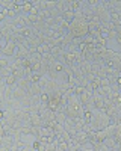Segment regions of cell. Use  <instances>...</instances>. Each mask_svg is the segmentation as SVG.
I'll return each instance as SVG.
<instances>
[{"instance_id": "cell-9", "label": "cell", "mask_w": 121, "mask_h": 151, "mask_svg": "<svg viewBox=\"0 0 121 151\" xmlns=\"http://www.w3.org/2000/svg\"><path fill=\"white\" fill-rule=\"evenodd\" d=\"M40 103H42V104L48 103V94L47 92H41L40 94Z\"/></svg>"}, {"instance_id": "cell-2", "label": "cell", "mask_w": 121, "mask_h": 151, "mask_svg": "<svg viewBox=\"0 0 121 151\" xmlns=\"http://www.w3.org/2000/svg\"><path fill=\"white\" fill-rule=\"evenodd\" d=\"M15 48H17V44L14 42V40H9L8 42H6V45L3 47V50H2V56H5V58H9V56H14V52H15Z\"/></svg>"}, {"instance_id": "cell-3", "label": "cell", "mask_w": 121, "mask_h": 151, "mask_svg": "<svg viewBox=\"0 0 121 151\" xmlns=\"http://www.w3.org/2000/svg\"><path fill=\"white\" fill-rule=\"evenodd\" d=\"M20 35H21V36L24 38V40H27V41H29V40H32V38H35V36H36V35H35V32H33V29H32L30 26H26V27L23 29V32H21Z\"/></svg>"}, {"instance_id": "cell-1", "label": "cell", "mask_w": 121, "mask_h": 151, "mask_svg": "<svg viewBox=\"0 0 121 151\" xmlns=\"http://www.w3.org/2000/svg\"><path fill=\"white\" fill-rule=\"evenodd\" d=\"M68 32L71 38H83L85 35H88V23L85 20H74L70 23Z\"/></svg>"}, {"instance_id": "cell-5", "label": "cell", "mask_w": 121, "mask_h": 151, "mask_svg": "<svg viewBox=\"0 0 121 151\" xmlns=\"http://www.w3.org/2000/svg\"><path fill=\"white\" fill-rule=\"evenodd\" d=\"M36 52H38L40 55H45V53H50V47H48L45 42L40 44L38 47H36Z\"/></svg>"}, {"instance_id": "cell-4", "label": "cell", "mask_w": 121, "mask_h": 151, "mask_svg": "<svg viewBox=\"0 0 121 151\" xmlns=\"http://www.w3.org/2000/svg\"><path fill=\"white\" fill-rule=\"evenodd\" d=\"M92 110H89V109H86V107H83V113H82V118H83V121H85V124H91V121H92Z\"/></svg>"}, {"instance_id": "cell-7", "label": "cell", "mask_w": 121, "mask_h": 151, "mask_svg": "<svg viewBox=\"0 0 121 151\" xmlns=\"http://www.w3.org/2000/svg\"><path fill=\"white\" fill-rule=\"evenodd\" d=\"M55 119H56L58 122H60V124H62V122L67 119V113H65V112H60V110L55 112Z\"/></svg>"}, {"instance_id": "cell-8", "label": "cell", "mask_w": 121, "mask_h": 151, "mask_svg": "<svg viewBox=\"0 0 121 151\" xmlns=\"http://www.w3.org/2000/svg\"><path fill=\"white\" fill-rule=\"evenodd\" d=\"M32 8H33L32 2H24V5H23V8H21V14H23V15H27L29 12L32 11Z\"/></svg>"}, {"instance_id": "cell-6", "label": "cell", "mask_w": 121, "mask_h": 151, "mask_svg": "<svg viewBox=\"0 0 121 151\" xmlns=\"http://www.w3.org/2000/svg\"><path fill=\"white\" fill-rule=\"evenodd\" d=\"M41 79H42V74L41 73H32V76L29 77V82L33 83V85H36V83H40Z\"/></svg>"}]
</instances>
